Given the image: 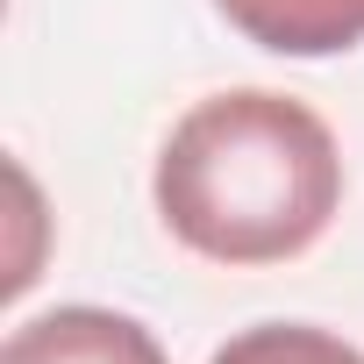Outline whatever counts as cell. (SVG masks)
I'll return each mask as SVG.
<instances>
[{
    "label": "cell",
    "mask_w": 364,
    "mask_h": 364,
    "mask_svg": "<svg viewBox=\"0 0 364 364\" xmlns=\"http://www.w3.org/2000/svg\"><path fill=\"white\" fill-rule=\"evenodd\" d=\"M343 200V157L314 107L236 86L200 100L157 157V215L208 264H286Z\"/></svg>",
    "instance_id": "1"
},
{
    "label": "cell",
    "mask_w": 364,
    "mask_h": 364,
    "mask_svg": "<svg viewBox=\"0 0 364 364\" xmlns=\"http://www.w3.org/2000/svg\"><path fill=\"white\" fill-rule=\"evenodd\" d=\"M0 364H164L157 336L107 307H50L22 321L0 350Z\"/></svg>",
    "instance_id": "2"
},
{
    "label": "cell",
    "mask_w": 364,
    "mask_h": 364,
    "mask_svg": "<svg viewBox=\"0 0 364 364\" xmlns=\"http://www.w3.org/2000/svg\"><path fill=\"white\" fill-rule=\"evenodd\" d=\"M229 29L279 58H336L364 43V0H215Z\"/></svg>",
    "instance_id": "3"
},
{
    "label": "cell",
    "mask_w": 364,
    "mask_h": 364,
    "mask_svg": "<svg viewBox=\"0 0 364 364\" xmlns=\"http://www.w3.org/2000/svg\"><path fill=\"white\" fill-rule=\"evenodd\" d=\"M215 364H364L343 336L328 328H307V321H264V328H243L215 350Z\"/></svg>",
    "instance_id": "4"
}]
</instances>
